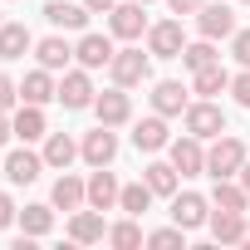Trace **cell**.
Segmentation results:
<instances>
[{"label":"cell","instance_id":"1","mask_svg":"<svg viewBox=\"0 0 250 250\" xmlns=\"http://www.w3.org/2000/svg\"><path fill=\"white\" fill-rule=\"evenodd\" d=\"M245 143L235 138V133H221V138H211V147H206V177L211 182H221V177H240V167H245Z\"/></svg>","mask_w":250,"mask_h":250},{"label":"cell","instance_id":"2","mask_svg":"<svg viewBox=\"0 0 250 250\" xmlns=\"http://www.w3.org/2000/svg\"><path fill=\"white\" fill-rule=\"evenodd\" d=\"M182 128H187L191 138L211 143V138H221V133H226V108H221L216 98H191V103H187V113H182Z\"/></svg>","mask_w":250,"mask_h":250},{"label":"cell","instance_id":"3","mask_svg":"<svg viewBox=\"0 0 250 250\" xmlns=\"http://www.w3.org/2000/svg\"><path fill=\"white\" fill-rule=\"evenodd\" d=\"M108 79H113L118 88H138V83H147V79H152V54H143L138 44L118 49L113 64H108Z\"/></svg>","mask_w":250,"mask_h":250},{"label":"cell","instance_id":"4","mask_svg":"<svg viewBox=\"0 0 250 250\" xmlns=\"http://www.w3.org/2000/svg\"><path fill=\"white\" fill-rule=\"evenodd\" d=\"M108 35L113 40H143L147 35V5H138V0H123V5L108 10Z\"/></svg>","mask_w":250,"mask_h":250},{"label":"cell","instance_id":"5","mask_svg":"<svg viewBox=\"0 0 250 250\" xmlns=\"http://www.w3.org/2000/svg\"><path fill=\"white\" fill-rule=\"evenodd\" d=\"M182 49H187V30H182L177 15L147 25V54H152V59H182Z\"/></svg>","mask_w":250,"mask_h":250},{"label":"cell","instance_id":"6","mask_svg":"<svg viewBox=\"0 0 250 250\" xmlns=\"http://www.w3.org/2000/svg\"><path fill=\"white\" fill-rule=\"evenodd\" d=\"M93 69H64V79H59V103L69 108V113H83V108H93V98H98V88H93V79H88Z\"/></svg>","mask_w":250,"mask_h":250},{"label":"cell","instance_id":"7","mask_svg":"<svg viewBox=\"0 0 250 250\" xmlns=\"http://www.w3.org/2000/svg\"><path fill=\"white\" fill-rule=\"evenodd\" d=\"M167 157H172V167H177L182 177H206V143H201V138H191V133L172 138V143H167Z\"/></svg>","mask_w":250,"mask_h":250},{"label":"cell","instance_id":"8","mask_svg":"<svg viewBox=\"0 0 250 250\" xmlns=\"http://www.w3.org/2000/svg\"><path fill=\"white\" fill-rule=\"evenodd\" d=\"M93 113H98V123H108V128H128L133 123V98H128V88H103L98 98H93Z\"/></svg>","mask_w":250,"mask_h":250},{"label":"cell","instance_id":"9","mask_svg":"<svg viewBox=\"0 0 250 250\" xmlns=\"http://www.w3.org/2000/svg\"><path fill=\"white\" fill-rule=\"evenodd\" d=\"M79 157H83L88 167H113V157H118V133L108 128V123H98L93 133H83V143H79Z\"/></svg>","mask_w":250,"mask_h":250},{"label":"cell","instance_id":"10","mask_svg":"<svg viewBox=\"0 0 250 250\" xmlns=\"http://www.w3.org/2000/svg\"><path fill=\"white\" fill-rule=\"evenodd\" d=\"M172 221H177L182 230H201V226L211 221V196H201V191H177V196H172Z\"/></svg>","mask_w":250,"mask_h":250},{"label":"cell","instance_id":"11","mask_svg":"<svg viewBox=\"0 0 250 250\" xmlns=\"http://www.w3.org/2000/svg\"><path fill=\"white\" fill-rule=\"evenodd\" d=\"M211 240L216 245H250V216L245 211H211Z\"/></svg>","mask_w":250,"mask_h":250},{"label":"cell","instance_id":"12","mask_svg":"<svg viewBox=\"0 0 250 250\" xmlns=\"http://www.w3.org/2000/svg\"><path fill=\"white\" fill-rule=\"evenodd\" d=\"M0 172H5L15 187H30V182H40V172H44V152H35V147L25 143V147H15L5 162H0Z\"/></svg>","mask_w":250,"mask_h":250},{"label":"cell","instance_id":"13","mask_svg":"<svg viewBox=\"0 0 250 250\" xmlns=\"http://www.w3.org/2000/svg\"><path fill=\"white\" fill-rule=\"evenodd\" d=\"M147 98H152V113H162V118H182L187 103H191V88L177 83V79H157Z\"/></svg>","mask_w":250,"mask_h":250},{"label":"cell","instance_id":"14","mask_svg":"<svg viewBox=\"0 0 250 250\" xmlns=\"http://www.w3.org/2000/svg\"><path fill=\"white\" fill-rule=\"evenodd\" d=\"M167 143H172V133H167V118L162 113H147L143 123H133V147L138 152L157 157V152H167Z\"/></svg>","mask_w":250,"mask_h":250},{"label":"cell","instance_id":"15","mask_svg":"<svg viewBox=\"0 0 250 250\" xmlns=\"http://www.w3.org/2000/svg\"><path fill=\"white\" fill-rule=\"evenodd\" d=\"M69 240H74V245H98V240H108L103 211H93V206H79V211H69Z\"/></svg>","mask_w":250,"mask_h":250},{"label":"cell","instance_id":"16","mask_svg":"<svg viewBox=\"0 0 250 250\" xmlns=\"http://www.w3.org/2000/svg\"><path fill=\"white\" fill-rule=\"evenodd\" d=\"M196 30H201L206 40H230L240 25H235V10H230V5H211V0H206V5L196 10Z\"/></svg>","mask_w":250,"mask_h":250},{"label":"cell","instance_id":"17","mask_svg":"<svg viewBox=\"0 0 250 250\" xmlns=\"http://www.w3.org/2000/svg\"><path fill=\"white\" fill-rule=\"evenodd\" d=\"M54 98H59V79H54V69L40 64V69H30V74L20 79V103H40V108H44V103H54Z\"/></svg>","mask_w":250,"mask_h":250},{"label":"cell","instance_id":"18","mask_svg":"<svg viewBox=\"0 0 250 250\" xmlns=\"http://www.w3.org/2000/svg\"><path fill=\"white\" fill-rule=\"evenodd\" d=\"M40 15H44L54 30H88V15H93V10L83 5V0H49Z\"/></svg>","mask_w":250,"mask_h":250},{"label":"cell","instance_id":"19","mask_svg":"<svg viewBox=\"0 0 250 250\" xmlns=\"http://www.w3.org/2000/svg\"><path fill=\"white\" fill-rule=\"evenodd\" d=\"M113 35H79V44H74V59L83 64V69H108L113 64Z\"/></svg>","mask_w":250,"mask_h":250},{"label":"cell","instance_id":"20","mask_svg":"<svg viewBox=\"0 0 250 250\" xmlns=\"http://www.w3.org/2000/svg\"><path fill=\"white\" fill-rule=\"evenodd\" d=\"M118 196H123V182L108 167H93V177H88V206L93 211H118Z\"/></svg>","mask_w":250,"mask_h":250},{"label":"cell","instance_id":"21","mask_svg":"<svg viewBox=\"0 0 250 250\" xmlns=\"http://www.w3.org/2000/svg\"><path fill=\"white\" fill-rule=\"evenodd\" d=\"M49 206H54V211H79V206H88V182H79L74 172H59V177H54V191H49Z\"/></svg>","mask_w":250,"mask_h":250},{"label":"cell","instance_id":"22","mask_svg":"<svg viewBox=\"0 0 250 250\" xmlns=\"http://www.w3.org/2000/svg\"><path fill=\"white\" fill-rule=\"evenodd\" d=\"M191 93L196 98H216V93H230V69L216 59V64H206V69H196L191 74Z\"/></svg>","mask_w":250,"mask_h":250},{"label":"cell","instance_id":"23","mask_svg":"<svg viewBox=\"0 0 250 250\" xmlns=\"http://www.w3.org/2000/svg\"><path fill=\"white\" fill-rule=\"evenodd\" d=\"M143 182L152 187V196H167V201L182 191V172L172 167V157H167V162H147V167H143Z\"/></svg>","mask_w":250,"mask_h":250},{"label":"cell","instance_id":"24","mask_svg":"<svg viewBox=\"0 0 250 250\" xmlns=\"http://www.w3.org/2000/svg\"><path fill=\"white\" fill-rule=\"evenodd\" d=\"M211 211H250V191L240 187V177H221L211 187Z\"/></svg>","mask_w":250,"mask_h":250},{"label":"cell","instance_id":"25","mask_svg":"<svg viewBox=\"0 0 250 250\" xmlns=\"http://www.w3.org/2000/svg\"><path fill=\"white\" fill-rule=\"evenodd\" d=\"M15 138H20V143H44V138H49V123H44V108H40V103H20V113H15Z\"/></svg>","mask_w":250,"mask_h":250},{"label":"cell","instance_id":"26","mask_svg":"<svg viewBox=\"0 0 250 250\" xmlns=\"http://www.w3.org/2000/svg\"><path fill=\"white\" fill-rule=\"evenodd\" d=\"M25 49H35V35L20 20H5V25H0V59L15 64V59H25Z\"/></svg>","mask_w":250,"mask_h":250},{"label":"cell","instance_id":"27","mask_svg":"<svg viewBox=\"0 0 250 250\" xmlns=\"http://www.w3.org/2000/svg\"><path fill=\"white\" fill-rule=\"evenodd\" d=\"M35 59L44 64V69H69V59H74V44H64V35H44V40H35Z\"/></svg>","mask_w":250,"mask_h":250},{"label":"cell","instance_id":"28","mask_svg":"<svg viewBox=\"0 0 250 250\" xmlns=\"http://www.w3.org/2000/svg\"><path fill=\"white\" fill-rule=\"evenodd\" d=\"M79 157V143L69 138V133H49L44 138V167H54V172H69V162Z\"/></svg>","mask_w":250,"mask_h":250},{"label":"cell","instance_id":"29","mask_svg":"<svg viewBox=\"0 0 250 250\" xmlns=\"http://www.w3.org/2000/svg\"><path fill=\"white\" fill-rule=\"evenodd\" d=\"M108 245H113V250H138V245H147L138 216H123L118 226H108Z\"/></svg>","mask_w":250,"mask_h":250},{"label":"cell","instance_id":"30","mask_svg":"<svg viewBox=\"0 0 250 250\" xmlns=\"http://www.w3.org/2000/svg\"><path fill=\"white\" fill-rule=\"evenodd\" d=\"M20 230H25V235H35V240H40V235H49V230H54V206H44V201L25 206V211H20Z\"/></svg>","mask_w":250,"mask_h":250},{"label":"cell","instance_id":"31","mask_svg":"<svg viewBox=\"0 0 250 250\" xmlns=\"http://www.w3.org/2000/svg\"><path fill=\"white\" fill-rule=\"evenodd\" d=\"M152 206V187L147 182H128V187H123V196H118V211L123 216H143Z\"/></svg>","mask_w":250,"mask_h":250},{"label":"cell","instance_id":"32","mask_svg":"<svg viewBox=\"0 0 250 250\" xmlns=\"http://www.w3.org/2000/svg\"><path fill=\"white\" fill-rule=\"evenodd\" d=\"M216 59H221V49H216V40H206V35H201L196 44H187V49H182V64H187L191 74H196V69H206V64H216Z\"/></svg>","mask_w":250,"mask_h":250},{"label":"cell","instance_id":"33","mask_svg":"<svg viewBox=\"0 0 250 250\" xmlns=\"http://www.w3.org/2000/svg\"><path fill=\"white\" fill-rule=\"evenodd\" d=\"M147 245H152V250H177V245H187V230H182V226L172 221V226L152 230V235H147Z\"/></svg>","mask_w":250,"mask_h":250},{"label":"cell","instance_id":"34","mask_svg":"<svg viewBox=\"0 0 250 250\" xmlns=\"http://www.w3.org/2000/svg\"><path fill=\"white\" fill-rule=\"evenodd\" d=\"M230 59H235L240 69H250V30H235V35H230Z\"/></svg>","mask_w":250,"mask_h":250},{"label":"cell","instance_id":"35","mask_svg":"<svg viewBox=\"0 0 250 250\" xmlns=\"http://www.w3.org/2000/svg\"><path fill=\"white\" fill-rule=\"evenodd\" d=\"M230 98H235L240 108H250V69H240V74H230Z\"/></svg>","mask_w":250,"mask_h":250},{"label":"cell","instance_id":"36","mask_svg":"<svg viewBox=\"0 0 250 250\" xmlns=\"http://www.w3.org/2000/svg\"><path fill=\"white\" fill-rule=\"evenodd\" d=\"M15 103H20V83H15L10 74H0V108H5V113H10Z\"/></svg>","mask_w":250,"mask_h":250},{"label":"cell","instance_id":"37","mask_svg":"<svg viewBox=\"0 0 250 250\" xmlns=\"http://www.w3.org/2000/svg\"><path fill=\"white\" fill-rule=\"evenodd\" d=\"M15 221H20V206H15L5 191H0V230H5V226H15Z\"/></svg>","mask_w":250,"mask_h":250},{"label":"cell","instance_id":"38","mask_svg":"<svg viewBox=\"0 0 250 250\" xmlns=\"http://www.w3.org/2000/svg\"><path fill=\"white\" fill-rule=\"evenodd\" d=\"M201 5H206V0H167V10H172L177 20H182V15H196Z\"/></svg>","mask_w":250,"mask_h":250},{"label":"cell","instance_id":"39","mask_svg":"<svg viewBox=\"0 0 250 250\" xmlns=\"http://www.w3.org/2000/svg\"><path fill=\"white\" fill-rule=\"evenodd\" d=\"M10 138H15V118H10V113H5V108H0V147H5V143H10Z\"/></svg>","mask_w":250,"mask_h":250},{"label":"cell","instance_id":"40","mask_svg":"<svg viewBox=\"0 0 250 250\" xmlns=\"http://www.w3.org/2000/svg\"><path fill=\"white\" fill-rule=\"evenodd\" d=\"M83 5H88V10H93V15H108V10H113V5H118V0H83Z\"/></svg>","mask_w":250,"mask_h":250},{"label":"cell","instance_id":"41","mask_svg":"<svg viewBox=\"0 0 250 250\" xmlns=\"http://www.w3.org/2000/svg\"><path fill=\"white\" fill-rule=\"evenodd\" d=\"M240 187L250 191V157H245V167H240Z\"/></svg>","mask_w":250,"mask_h":250},{"label":"cell","instance_id":"42","mask_svg":"<svg viewBox=\"0 0 250 250\" xmlns=\"http://www.w3.org/2000/svg\"><path fill=\"white\" fill-rule=\"evenodd\" d=\"M0 25H5V10H0Z\"/></svg>","mask_w":250,"mask_h":250},{"label":"cell","instance_id":"43","mask_svg":"<svg viewBox=\"0 0 250 250\" xmlns=\"http://www.w3.org/2000/svg\"><path fill=\"white\" fill-rule=\"evenodd\" d=\"M138 5H152V0H138Z\"/></svg>","mask_w":250,"mask_h":250},{"label":"cell","instance_id":"44","mask_svg":"<svg viewBox=\"0 0 250 250\" xmlns=\"http://www.w3.org/2000/svg\"><path fill=\"white\" fill-rule=\"evenodd\" d=\"M240 5H250V0H240Z\"/></svg>","mask_w":250,"mask_h":250},{"label":"cell","instance_id":"45","mask_svg":"<svg viewBox=\"0 0 250 250\" xmlns=\"http://www.w3.org/2000/svg\"><path fill=\"white\" fill-rule=\"evenodd\" d=\"M245 216H250V211H245Z\"/></svg>","mask_w":250,"mask_h":250}]
</instances>
